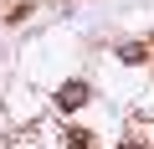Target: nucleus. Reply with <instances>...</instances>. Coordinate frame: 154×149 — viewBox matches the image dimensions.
I'll return each mask as SVG.
<instances>
[{
  "label": "nucleus",
  "instance_id": "f257e3e1",
  "mask_svg": "<svg viewBox=\"0 0 154 149\" xmlns=\"http://www.w3.org/2000/svg\"><path fill=\"white\" fill-rule=\"evenodd\" d=\"M57 103H62V108H82V103H88V82H67V88L57 93Z\"/></svg>",
  "mask_w": 154,
  "mask_h": 149
},
{
  "label": "nucleus",
  "instance_id": "f03ea898",
  "mask_svg": "<svg viewBox=\"0 0 154 149\" xmlns=\"http://www.w3.org/2000/svg\"><path fill=\"white\" fill-rule=\"evenodd\" d=\"M123 149H139V144H123Z\"/></svg>",
  "mask_w": 154,
  "mask_h": 149
}]
</instances>
